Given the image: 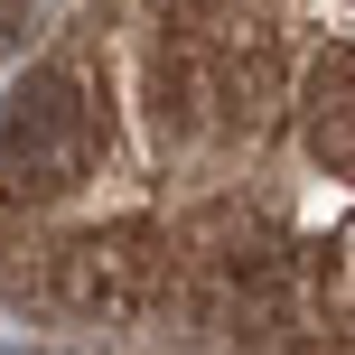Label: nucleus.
<instances>
[{
    "instance_id": "nucleus-1",
    "label": "nucleus",
    "mask_w": 355,
    "mask_h": 355,
    "mask_svg": "<svg viewBox=\"0 0 355 355\" xmlns=\"http://www.w3.org/2000/svg\"><path fill=\"white\" fill-rule=\"evenodd\" d=\"M94 159V94L75 66H28L0 103V168L19 196H56L75 187Z\"/></svg>"
},
{
    "instance_id": "nucleus-2",
    "label": "nucleus",
    "mask_w": 355,
    "mask_h": 355,
    "mask_svg": "<svg viewBox=\"0 0 355 355\" xmlns=\"http://www.w3.org/2000/svg\"><path fill=\"white\" fill-rule=\"evenodd\" d=\"M159 281V243L150 234H85V243H56V300L66 309H141Z\"/></svg>"
},
{
    "instance_id": "nucleus-3",
    "label": "nucleus",
    "mask_w": 355,
    "mask_h": 355,
    "mask_svg": "<svg viewBox=\"0 0 355 355\" xmlns=\"http://www.w3.org/2000/svg\"><path fill=\"white\" fill-rule=\"evenodd\" d=\"M206 271H215V290H225L234 309H262V300H281V281H290V243L271 225H252V215H215Z\"/></svg>"
},
{
    "instance_id": "nucleus-4",
    "label": "nucleus",
    "mask_w": 355,
    "mask_h": 355,
    "mask_svg": "<svg viewBox=\"0 0 355 355\" xmlns=\"http://www.w3.org/2000/svg\"><path fill=\"white\" fill-rule=\"evenodd\" d=\"M300 122H309V150L327 168H355V47H327L300 85Z\"/></svg>"
},
{
    "instance_id": "nucleus-5",
    "label": "nucleus",
    "mask_w": 355,
    "mask_h": 355,
    "mask_svg": "<svg viewBox=\"0 0 355 355\" xmlns=\"http://www.w3.org/2000/svg\"><path fill=\"white\" fill-rule=\"evenodd\" d=\"M150 103H159V122H187V112H196V75L178 66L168 47L150 56Z\"/></svg>"
},
{
    "instance_id": "nucleus-6",
    "label": "nucleus",
    "mask_w": 355,
    "mask_h": 355,
    "mask_svg": "<svg viewBox=\"0 0 355 355\" xmlns=\"http://www.w3.org/2000/svg\"><path fill=\"white\" fill-rule=\"evenodd\" d=\"M37 28V0H0V47H10V37H28Z\"/></svg>"
}]
</instances>
